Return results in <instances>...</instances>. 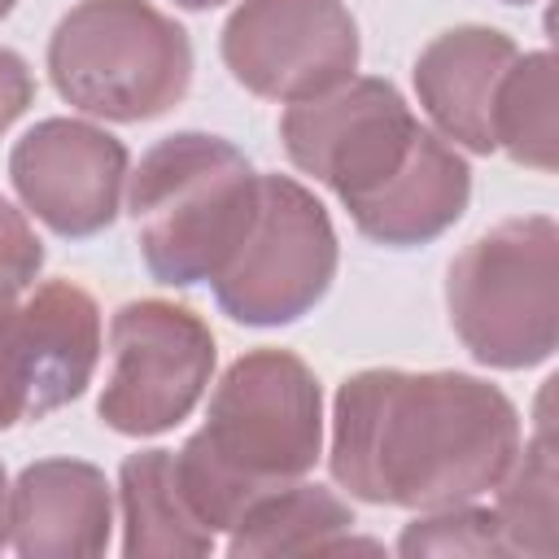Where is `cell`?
<instances>
[{"label": "cell", "mask_w": 559, "mask_h": 559, "mask_svg": "<svg viewBox=\"0 0 559 559\" xmlns=\"http://www.w3.org/2000/svg\"><path fill=\"white\" fill-rule=\"evenodd\" d=\"M520 441L515 402L472 371L367 367L332 397L328 472L358 502L432 511L489 493Z\"/></svg>", "instance_id": "6da1fadb"}, {"label": "cell", "mask_w": 559, "mask_h": 559, "mask_svg": "<svg viewBox=\"0 0 559 559\" xmlns=\"http://www.w3.org/2000/svg\"><path fill=\"white\" fill-rule=\"evenodd\" d=\"M280 144L384 249L432 245L472 201L467 157L424 127L406 96L376 74H354L323 96L288 105Z\"/></svg>", "instance_id": "7a4b0ae2"}, {"label": "cell", "mask_w": 559, "mask_h": 559, "mask_svg": "<svg viewBox=\"0 0 559 559\" xmlns=\"http://www.w3.org/2000/svg\"><path fill=\"white\" fill-rule=\"evenodd\" d=\"M323 459V389L293 349H249L210 389L205 424L175 450L179 485L210 533Z\"/></svg>", "instance_id": "3957f363"}, {"label": "cell", "mask_w": 559, "mask_h": 559, "mask_svg": "<svg viewBox=\"0 0 559 559\" xmlns=\"http://www.w3.org/2000/svg\"><path fill=\"white\" fill-rule=\"evenodd\" d=\"M258 170L210 131L162 135L127 175V214L148 275L166 288L210 284L249 227Z\"/></svg>", "instance_id": "277c9868"}, {"label": "cell", "mask_w": 559, "mask_h": 559, "mask_svg": "<svg viewBox=\"0 0 559 559\" xmlns=\"http://www.w3.org/2000/svg\"><path fill=\"white\" fill-rule=\"evenodd\" d=\"M57 96L105 122L170 114L192 87L188 31L148 0H79L48 35Z\"/></svg>", "instance_id": "5b68a950"}, {"label": "cell", "mask_w": 559, "mask_h": 559, "mask_svg": "<svg viewBox=\"0 0 559 559\" xmlns=\"http://www.w3.org/2000/svg\"><path fill=\"white\" fill-rule=\"evenodd\" d=\"M445 310L463 349L493 371L550 362L559 345V227L550 214L502 218L450 262Z\"/></svg>", "instance_id": "8992f818"}, {"label": "cell", "mask_w": 559, "mask_h": 559, "mask_svg": "<svg viewBox=\"0 0 559 559\" xmlns=\"http://www.w3.org/2000/svg\"><path fill=\"white\" fill-rule=\"evenodd\" d=\"M336 262L341 245L328 205L293 175H258L249 227L210 288L231 323L284 328L328 297Z\"/></svg>", "instance_id": "52a82bcc"}, {"label": "cell", "mask_w": 559, "mask_h": 559, "mask_svg": "<svg viewBox=\"0 0 559 559\" xmlns=\"http://www.w3.org/2000/svg\"><path fill=\"white\" fill-rule=\"evenodd\" d=\"M210 323L166 297H140L109 314V371L96 397L105 428L157 437L183 424L214 380Z\"/></svg>", "instance_id": "ba28073f"}, {"label": "cell", "mask_w": 559, "mask_h": 559, "mask_svg": "<svg viewBox=\"0 0 559 559\" xmlns=\"http://www.w3.org/2000/svg\"><path fill=\"white\" fill-rule=\"evenodd\" d=\"M218 52L245 92L297 105L354 79L362 44L345 0H240Z\"/></svg>", "instance_id": "9c48e42d"}, {"label": "cell", "mask_w": 559, "mask_h": 559, "mask_svg": "<svg viewBox=\"0 0 559 559\" xmlns=\"http://www.w3.org/2000/svg\"><path fill=\"white\" fill-rule=\"evenodd\" d=\"M100 362V306L74 280L35 284L0 314V432L87 393Z\"/></svg>", "instance_id": "30bf717a"}, {"label": "cell", "mask_w": 559, "mask_h": 559, "mask_svg": "<svg viewBox=\"0 0 559 559\" xmlns=\"http://www.w3.org/2000/svg\"><path fill=\"white\" fill-rule=\"evenodd\" d=\"M131 175L127 144L83 118H39L9 148V183L26 214L61 240L100 236Z\"/></svg>", "instance_id": "8fae6325"}, {"label": "cell", "mask_w": 559, "mask_h": 559, "mask_svg": "<svg viewBox=\"0 0 559 559\" xmlns=\"http://www.w3.org/2000/svg\"><path fill=\"white\" fill-rule=\"evenodd\" d=\"M114 493L96 463L39 459L9 485V550L22 559H92L109 550Z\"/></svg>", "instance_id": "7c38bea8"}, {"label": "cell", "mask_w": 559, "mask_h": 559, "mask_svg": "<svg viewBox=\"0 0 559 559\" xmlns=\"http://www.w3.org/2000/svg\"><path fill=\"white\" fill-rule=\"evenodd\" d=\"M515 52H520L515 39L502 35L498 26L467 22V26L441 31L415 57V70H411L415 96L441 140L476 157L498 153L493 148V96Z\"/></svg>", "instance_id": "4fadbf2b"}, {"label": "cell", "mask_w": 559, "mask_h": 559, "mask_svg": "<svg viewBox=\"0 0 559 559\" xmlns=\"http://www.w3.org/2000/svg\"><path fill=\"white\" fill-rule=\"evenodd\" d=\"M118 511H122V555L148 559V555H175V559H201L214 555V533L192 511L179 472L175 450H135L118 467Z\"/></svg>", "instance_id": "5bb4252c"}, {"label": "cell", "mask_w": 559, "mask_h": 559, "mask_svg": "<svg viewBox=\"0 0 559 559\" xmlns=\"http://www.w3.org/2000/svg\"><path fill=\"white\" fill-rule=\"evenodd\" d=\"M349 533L354 507L336 489L293 480L245 507V515L227 528V555H332Z\"/></svg>", "instance_id": "9a60e30c"}, {"label": "cell", "mask_w": 559, "mask_h": 559, "mask_svg": "<svg viewBox=\"0 0 559 559\" xmlns=\"http://www.w3.org/2000/svg\"><path fill=\"white\" fill-rule=\"evenodd\" d=\"M493 148L515 166L550 175L559 166V70L555 52H515L493 96Z\"/></svg>", "instance_id": "2e32d148"}, {"label": "cell", "mask_w": 559, "mask_h": 559, "mask_svg": "<svg viewBox=\"0 0 559 559\" xmlns=\"http://www.w3.org/2000/svg\"><path fill=\"white\" fill-rule=\"evenodd\" d=\"M498 528L511 555H555V515H559V472H555V441L546 411L537 415V432L520 441L511 467L493 485Z\"/></svg>", "instance_id": "e0dca14e"}, {"label": "cell", "mask_w": 559, "mask_h": 559, "mask_svg": "<svg viewBox=\"0 0 559 559\" xmlns=\"http://www.w3.org/2000/svg\"><path fill=\"white\" fill-rule=\"evenodd\" d=\"M397 555H476V559H507V537L498 528L493 507L472 502H450L419 511L402 533H397Z\"/></svg>", "instance_id": "ac0fdd59"}, {"label": "cell", "mask_w": 559, "mask_h": 559, "mask_svg": "<svg viewBox=\"0 0 559 559\" xmlns=\"http://www.w3.org/2000/svg\"><path fill=\"white\" fill-rule=\"evenodd\" d=\"M44 271V240L35 236L26 210L0 197V314H9Z\"/></svg>", "instance_id": "d6986e66"}, {"label": "cell", "mask_w": 559, "mask_h": 559, "mask_svg": "<svg viewBox=\"0 0 559 559\" xmlns=\"http://www.w3.org/2000/svg\"><path fill=\"white\" fill-rule=\"evenodd\" d=\"M31 100H35V74L26 57L0 44V135L31 109Z\"/></svg>", "instance_id": "ffe728a7"}, {"label": "cell", "mask_w": 559, "mask_h": 559, "mask_svg": "<svg viewBox=\"0 0 559 559\" xmlns=\"http://www.w3.org/2000/svg\"><path fill=\"white\" fill-rule=\"evenodd\" d=\"M0 550H9V476L0 463Z\"/></svg>", "instance_id": "44dd1931"}, {"label": "cell", "mask_w": 559, "mask_h": 559, "mask_svg": "<svg viewBox=\"0 0 559 559\" xmlns=\"http://www.w3.org/2000/svg\"><path fill=\"white\" fill-rule=\"evenodd\" d=\"M179 9H192V13H205V9H218V4H227V0H175Z\"/></svg>", "instance_id": "7402d4cb"}, {"label": "cell", "mask_w": 559, "mask_h": 559, "mask_svg": "<svg viewBox=\"0 0 559 559\" xmlns=\"http://www.w3.org/2000/svg\"><path fill=\"white\" fill-rule=\"evenodd\" d=\"M13 4H17V0H0V17H9V13H13Z\"/></svg>", "instance_id": "603a6c76"}, {"label": "cell", "mask_w": 559, "mask_h": 559, "mask_svg": "<svg viewBox=\"0 0 559 559\" xmlns=\"http://www.w3.org/2000/svg\"><path fill=\"white\" fill-rule=\"evenodd\" d=\"M502 4H533V0H502Z\"/></svg>", "instance_id": "cb8c5ba5"}]
</instances>
